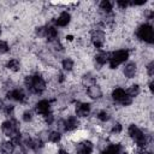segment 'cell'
<instances>
[{"mask_svg": "<svg viewBox=\"0 0 154 154\" xmlns=\"http://www.w3.org/2000/svg\"><path fill=\"white\" fill-rule=\"evenodd\" d=\"M24 84L34 94H42L46 89V82L40 75L26 76L24 79Z\"/></svg>", "mask_w": 154, "mask_h": 154, "instance_id": "1", "label": "cell"}, {"mask_svg": "<svg viewBox=\"0 0 154 154\" xmlns=\"http://www.w3.org/2000/svg\"><path fill=\"white\" fill-rule=\"evenodd\" d=\"M129 58V51L128 49H119L114 53H111V58L108 60L111 69H117L119 64L124 63Z\"/></svg>", "mask_w": 154, "mask_h": 154, "instance_id": "2", "label": "cell"}, {"mask_svg": "<svg viewBox=\"0 0 154 154\" xmlns=\"http://www.w3.org/2000/svg\"><path fill=\"white\" fill-rule=\"evenodd\" d=\"M129 135L130 137L136 142V144L138 147H144L147 144V138H146V135L142 132V130L136 126L135 124H131L129 126Z\"/></svg>", "mask_w": 154, "mask_h": 154, "instance_id": "3", "label": "cell"}, {"mask_svg": "<svg viewBox=\"0 0 154 154\" xmlns=\"http://www.w3.org/2000/svg\"><path fill=\"white\" fill-rule=\"evenodd\" d=\"M137 37L147 43H152L153 42V38H154V31H153V28L152 25L149 24H142L138 26L137 29V32H136Z\"/></svg>", "mask_w": 154, "mask_h": 154, "instance_id": "4", "label": "cell"}, {"mask_svg": "<svg viewBox=\"0 0 154 154\" xmlns=\"http://www.w3.org/2000/svg\"><path fill=\"white\" fill-rule=\"evenodd\" d=\"M1 130H2V132H4L6 136L11 137L13 134H16V132L19 131V125H18V123H17L16 119L5 120V122L1 124Z\"/></svg>", "mask_w": 154, "mask_h": 154, "instance_id": "5", "label": "cell"}, {"mask_svg": "<svg viewBox=\"0 0 154 154\" xmlns=\"http://www.w3.org/2000/svg\"><path fill=\"white\" fill-rule=\"evenodd\" d=\"M105 32L102 30H94L91 32V43L94 45V47L96 48H101L105 43Z\"/></svg>", "mask_w": 154, "mask_h": 154, "instance_id": "6", "label": "cell"}, {"mask_svg": "<svg viewBox=\"0 0 154 154\" xmlns=\"http://www.w3.org/2000/svg\"><path fill=\"white\" fill-rule=\"evenodd\" d=\"M6 96H7V99H11V100H14L18 102H24L26 99V96L22 89H13V90L8 91L6 94Z\"/></svg>", "mask_w": 154, "mask_h": 154, "instance_id": "7", "label": "cell"}, {"mask_svg": "<svg viewBox=\"0 0 154 154\" xmlns=\"http://www.w3.org/2000/svg\"><path fill=\"white\" fill-rule=\"evenodd\" d=\"M49 109H51V103H49V101H47V100H41V101H38V102L36 103V106H35L36 113H38V114H41V116H46V114L51 113Z\"/></svg>", "mask_w": 154, "mask_h": 154, "instance_id": "8", "label": "cell"}, {"mask_svg": "<svg viewBox=\"0 0 154 154\" xmlns=\"http://www.w3.org/2000/svg\"><path fill=\"white\" fill-rule=\"evenodd\" d=\"M93 148L94 147H93V143L90 141H83L77 146L76 153L77 154H91Z\"/></svg>", "mask_w": 154, "mask_h": 154, "instance_id": "9", "label": "cell"}, {"mask_svg": "<svg viewBox=\"0 0 154 154\" xmlns=\"http://www.w3.org/2000/svg\"><path fill=\"white\" fill-rule=\"evenodd\" d=\"M78 124H79V122H78L77 117H75V116H70L66 120H64V122H63L64 130H66V131H72V130L77 129Z\"/></svg>", "mask_w": 154, "mask_h": 154, "instance_id": "10", "label": "cell"}, {"mask_svg": "<svg viewBox=\"0 0 154 154\" xmlns=\"http://www.w3.org/2000/svg\"><path fill=\"white\" fill-rule=\"evenodd\" d=\"M87 94H88L89 97L96 100V99H100V97L102 96V90H101V88H100L99 85L93 84V85L88 87V89H87Z\"/></svg>", "mask_w": 154, "mask_h": 154, "instance_id": "11", "label": "cell"}, {"mask_svg": "<svg viewBox=\"0 0 154 154\" xmlns=\"http://www.w3.org/2000/svg\"><path fill=\"white\" fill-rule=\"evenodd\" d=\"M90 113V105L89 103H78L76 106V114L78 117H87Z\"/></svg>", "mask_w": 154, "mask_h": 154, "instance_id": "12", "label": "cell"}, {"mask_svg": "<svg viewBox=\"0 0 154 154\" xmlns=\"http://www.w3.org/2000/svg\"><path fill=\"white\" fill-rule=\"evenodd\" d=\"M70 20H71L70 13H69V12H61L60 16L57 18L55 24H57L58 26H66V25L70 23Z\"/></svg>", "mask_w": 154, "mask_h": 154, "instance_id": "13", "label": "cell"}, {"mask_svg": "<svg viewBox=\"0 0 154 154\" xmlns=\"http://www.w3.org/2000/svg\"><path fill=\"white\" fill-rule=\"evenodd\" d=\"M109 58H111V53L105 52V51H101V52H99V53L95 55V61H96L99 65H105L106 63H108Z\"/></svg>", "mask_w": 154, "mask_h": 154, "instance_id": "14", "label": "cell"}, {"mask_svg": "<svg viewBox=\"0 0 154 154\" xmlns=\"http://www.w3.org/2000/svg\"><path fill=\"white\" fill-rule=\"evenodd\" d=\"M124 76L128 78H132L136 73V64L135 63H128L124 67Z\"/></svg>", "mask_w": 154, "mask_h": 154, "instance_id": "15", "label": "cell"}, {"mask_svg": "<svg viewBox=\"0 0 154 154\" xmlns=\"http://www.w3.org/2000/svg\"><path fill=\"white\" fill-rule=\"evenodd\" d=\"M58 36V31L54 26H46L45 30V37H47L49 41H54Z\"/></svg>", "mask_w": 154, "mask_h": 154, "instance_id": "16", "label": "cell"}, {"mask_svg": "<svg viewBox=\"0 0 154 154\" xmlns=\"http://www.w3.org/2000/svg\"><path fill=\"white\" fill-rule=\"evenodd\" d=\"M125 95H126V93H125V90L122 89V88H116V89L112 91V97H113V100L117 101V102H120V101L125 97Z\"/></svg>", "mask_w": 154, "mask_h": 154, "instance_id": "17", "label": "cell"}, {"mask_svg": "<svg viewBox=\"0 0 154 154\" xmlns=\"http://www.w3.org/2000/svg\"><path fill=\"white\" fill-rule=\"evenodd\" d=\"M120 153H122L120 144H109L101 154H120Z\"/></svg>", "mask_w": 154, "mask_h": 154, "instance_id": "18", "label": "cell"}, {"mask_svg": "<svg viewBox=\"0 0 154 154\" xmlns=\"http://www.w3.org/2000/svg\"><path fill=\"white\" fill-rule=\"evenodd\" d=\"M1 152L4 154H13L14 152V144L11 141H6L1 144Z\"/></svg>", "mask_w": 154, "mask_h": 154, "instance_id": "19", "label": "cell"}, {"mask_svg": "<svg viewBox=\"0 0 154 154\" xmlns=\"http://www.w3.org/2000/svg\"><path fill=\"white\" fill-rule=\"evenodd\" d=\"M6 67H7L8 70L13 71V72H17V71H19V69H20V63H19V60H17V59H11V60L7 61Z\"/></svg>", "mask_w": 154, "mask_h": 154, "instance_id": "20", "label": "cell"}, {"mask_svg": "<svg viewBox=\"0 0 154 154\" xmlns=\"http://www.w3.org/2000/svg\"><path fill=\"white\" fill-rule=\"evenodd\" d=\"M82 83L85 85V87H90L93 84H95V77H93L91 73H87L83 76L82 78Z\"/></svg>", "mask_w": 154, "mask_h": 154, "instance_id": "21", "label": "cell"}, {"mask_svg": "<svg viewBox=\"0 0 154 154\" xmlns=\"http://www.w3.org/2000/svg\"><path fill=\"white\" fill-rule=\"evenodd\" d=\"M112 7H113V5H112V2L108 1V0H102V1L100 2V8H101L103 12H106V13H111V12H112Z\"/></svg>", "mask_w": 154, "mask_h": 154, "instance_id": "22", "label": "cell"}, {"mask_svg": "<svg viewBox=\"0 0 154 154\" xmlns=\"http://www.w3.org/2000/svg\"><path fill=\"white\" fill-rule=\"evenodd\" d=\"M125 93H126L130 97H135V96H137V95L140 94V87H138L137 84H132Z\"/></svg>", "mask_w": 154, "mask_h": 154, "instance_id": "23", "label": "cell"}, {"mask_svg": "<svg viewBox=\"0 0 154 154\" xmlns=\"http://www.w3.org/2000/svg\"><path fill=\"white\" fill-rule=\"evenodd\" d=\"M61 66L65 71H71L73 69V60L70 59V58H65L63 61H61Z\"/></svg>", "mask_w": 154, "mask_h": 154, "instance_id": "24", "label": "cell"}, {"mask_svg": "<svg viewBox=\"0 0 154 154\" xmlns=\"http://www.w3.org/2000/svg\"><path fill=\"white\" fill-rule=\"evenodd\" d=\"M48 140L52 143H58L61 140V135H60L59 131H51L49 135H48Z\"/></svg>", "mask_w": 154, "mask_h": 154, "instance_id": "25", "label": "cell"}, {"mask_svg": "<svg viewBox=\"0 0 154 154\" xmlns=\"http://www.w3.org/2000/svg\"><path fill=\"white\" fill-rule=\"evenodd\" d=\"M97 118H99L101 122H108L111 117H109L108 112H106V111H100V112L97 113Z\"/></svg>", "mask_w": 154, "mask_h": 154, "instance_id": "26", "label": "cell"}, {"mask_svg": "<svg viewBox=\"0 0 154 154\" xmlns=\"http://www.w3.org/2000/svg\"><path fill=\"white\" fill-rule=\"evenodd\" d=\"M11 142L16 146V144H19L20 143V141H22V136H20V134H19V131L18 132H16V134H13L11 137Z\"/></svg>", "mask_w": 154, "mask_h": 154, "instance_id": "27", "label": "cell"}, {"mask_svg": "<svg viewBox=\"0 0 154 154\" xmlns=\"http://www.w3.org/2000/svg\"><path fill=\"white\" fill-rule=\"evenodd\" d=\"M8 51V45L6 41L0 40V54H5Z\"/></svg>", "mask_w": 154, "mask_h": 154, "instance_id": "28", "label": "cell"}, {"mask_svg": "<svg viewBox=\"0 0 154 154\" xmlns=\"http://www.w3.org/2000/svg\"><path fill=\"white\" fill-rule=\"evenodd\" d=\"M131 102H132V97H130V96L126 94L125 97H124L119 103H122L123 106H129V105H131Z\"/></svg>", "mask_w": 154, "mask_h": 154, "instance_id": "29", "label": "cell"}, {"mask_svg": "<svg viewBox=\"0 0 154 154\" xmlns=\"http://www.w3.org/2000/svg\"><path fill=\"white\" fill-rule=\"evenodd\" d=\"M13 109H14V107H13L12 105H7V106L4 107V113H5L6 116H11V114L13 113Z\"/></svg>", "mask_w": 154, "mask_h": 154, "instance_id": "30", "label": "cell"}, {"mask_svg": "<svg viewBox=\"0 0 154 154\" xmlns=\"http://www.w3.org/2000/svg\"><path fill=\"white\" fill-rule=\"evenodd\" d=\"M122 129H123V126H122V124H119V123H116L113 126H112V132L113 134H119L120 131H122Z\"/></svg>", "mask_w": 154, "mask_h": 154, "instance_id": "31", "label": "cell"}, {"mask_svg": "<svg viewBox=\"0 0 154 154\" xmlns=\"http://www.w3.org/2000/svg\"><path fill=\"white\" fill-rule=\"evenodd\" d=\"M147 71H148V75H149L150 77L154 75V63H153V61H150V63L147 65Z\"/></svg>", "mask_w": 154, "mask_h": 154, "instance_id": "32", "label": "cell"}, {"mask_svg": "<svg viewBox=\"0 0 154 154\" xmlns=\"http://www.w3.org/2000/svg\"><path fill=\"white\" fill-rule=\"evenodd\" d=\"M32 119V116H31V112L30 111H25L23 113V120L24 122H30Z\"/></svg>", "mask_w": 154, "mask_h": 154, "instance_id": "33", "label": "cell"}, {"mask_svg": "<svg viewBox=\"0 0 154 154\" xmlns=\"http://www.w3.org/2000/svg\"><path fill=\"white\" fill-rule=\"evenodd\" d=\"M45 30H46V26L36 28V35H38V36H43V37H45Z\"/></svg>", "mask_w": 154, "mask_h": 154, "instance_id": "34", "label": "cell"}, {"mask_svg": "<svg viewBox=\"0 0 154 154\" xmlns=\"http://www.w3.org/2000/svg\"><path fill=\"white\" fill-rule=\"evenodd\" d=\"M45 119H46V123L52 124V123H53L54 117H53V114H52V113H48V114H46V116H45Z\"/></svg>", "mask_w": 154, "mask_h": 154, "instance_id": "35", "label": "cell"}, {"mask_svg": "<svg viewBox=\"0 0 154 154\" xmlns=\"http://www.w3.org/2000/svg\"><path fill=\"white\" fill-rule=\"evenodd\" d=\"M129 4H130V2H128V1H122V0H118V1H117V5H118L120 8H125Z\"/></svg>", "mask_w": 154, "mask_h": 154, "instance_id": "36", "label": "cell"}, {"mask_svg": "<svg viewBox=\"0 0 154 154\" xmlns=\"http://www.w3.org/2000/svg\"><path fill=\"white\" fill-rule=\"evenodd\" d=\"M64 79H65L64 75H63V73H59V77H58V82H59V83H63V82H64Z\"/></svg>", "mask_w": 154, "mask_h": 154, "instance_id": "37", "label": "cell"}, {"mask_svg": "<svg viewBox=\"0 0 154 154\" xmlns=\"http://www.w3.org/2000/svg\"><path fill=\"white\" fill-rule=\"evenodd\" d=\"M58 154H67V153H66L64 149H59V150H58Z\"/></svg>", "mask_w": 154, "mask_h": 154, "instance_id": "38", "label": "cell"}, {"mask_svg": "<svg viewBox=\"0 0 154 154\" xmlns=\"http://www.w3.org/2000/svg\"><path fill=\"white\" fill-rule=\"evenodd\" d=\"M149 89H150V91H153V82L149 83Z\"/></svg>", "mask_w": 154, "mask_h": 154, "instance_id": "39", "label": "cell"}, {"mask_svg": "<svg viewBox=\"0 0 154 154\" xmlns=\"http://www.w3.org/2000/svg\"><path fill=\"white\" fill-rule=\"evenodd\" d=\"M66 38H67L69 41H72V38H73V37H72L71 35H69V36H66Z\"/></svg>", "mask_w": 154, "mask_h": 154, "instance_id": "40", "label": "cell"}, {"mask_svg": "<svg viewBox=\"0 0 154 154\" xmlns=\"http://www.w3.org/2000/svg\"><path fill=\"white\" fill-rule=\"evenodd\" d=\"M2 107H4V105H2V101H1V100H0V109H1V108H2Z\"/></svg>", "mask_w": 154, "mask_h": 154, "instance_id": "41", "label": "cell"}, {"mask_svg": "<svg viewBox=\"0 0 154 154\" xmlns=\"http://www.w3.org/2000/svg\"><path fill=\"white\" fill-rule=\"evenodd\" d=\"M0 34H1V28H0Z\"/></svg>", "mask_w": 154, "mask_h": 154, "instance_id": "42", "label": "cell"}]
</instances>
